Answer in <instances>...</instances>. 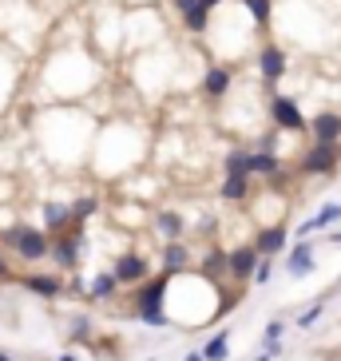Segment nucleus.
I'll return each instance as SVG.
<instances>
[{
  "label": "nucleus",
  "mask_w": 341,
  "mask_h": 361,
  "mask_svg": "<svg viewBox=\"0 0 341 361\" xmlns=\"http://www.w3.org/2000/svg\"><path fill=\"white\" fill-rule=\"evenodd\" d=\"M119 286H123V282L116 278V270H104V274H96L87 282V298H92V302H107V298H116Z\"/></svg>",
  "instance_id": "obj_19"
},
{
  "label": "nucleus",
  "mask_w": 341,
  "mask_h": 361,
  "mask_svg": "<svg viewBox=\"0 0 341 361\" xmlns=\"http://www.w3.org/2000/svg\"><path fill=\"white\" fill-rule=\"evenodd\" d=\"M242 8L250 12L254 28H266V24L274 20V0H242Z\"/></svg>",
  "instance_id": "obj_21"
},
{
  "label": "nucleus",
  "mask_w": 341,
  "mask_h": 361,
  "mask_svg": "<svg viewBox=\"0 0 341 361\" xmlns=\"http://www.w3.org/2000/svg\"><path fill=\"white\" fill-rule=\"evenodd\" d=\"M341 223V202H326L314 219H306V223L298 226V238H309V234H318V231H330V226Z\"/></svg>",
  "instance_id": "obj_13"
},
{
  "label": "nucleus",
  "mask_w": 341,
  "mask_h": 361,
  "mask_svg": "<svg viewBox=\"0 0 341 361\" xmlns=\"http://www.w3.org/2000/svg\"><path fill=\"white\" fill-rule=\"evenodd\" d=\"M266 116L274 128H282L286 135H306L309 131V119L302 116V107L294 96H282V92H270V104H266Z\"/></svg>",
  "instance_id": "obj_3"
},
{
  "label": "nucleus",
  "mask_w": 341,
  "mask_h": 361,
  "mask_svg": "<svg viewBox=\"0 0 341 361\" xmlns=\"http://www.w3.org/2000/svg\"><path fill=\"white\" fill-rule=\"evenodd\" d=\"M187 361H206V353L199 350V353H187Z\"/></svg>",
  "instance_id": "obj_31"
},
{
  "label": "nucleus",
  "mask_w": 341,
  "mask_h": 361,
  "mask_svg": "<svg viewBox=\"0 0 341 361\" xmlns=\"http://www.w3.org/2000/svg\"><path fill=\"white\" fill-rule=\"evenodd\" d=\"M262 250L258 246H235L230 250V278H238V282H254V270L258 262H262Z\"/></svg>",
  "instance_id": "obj_8"
},
{
  "label": "nucleus",
  "mask_w": 341,
  "mask_h": 361,
  "mask_svg": "<svg viewBox=\"0 0 341 361\" xmlns=\"http://www.w3.org/2000/svg\"><path fill=\"white\" fill-rule=\"evenodd\" d=\"M218 199L223 202H246L250 199V175H226L223 187H218Z\"/></svg>",
  "instance_id": "obj_20"
},
{
  "label": "nucleus",
  "mask_w": 341,
  "mask_h": 361,
  "mask_svg": "<svg viewBox=\"0 0 341 361\" xmlns=\"http://www.w3.org/2000/svg\"><path fill=\"white\" fill-rule=\"evenodd\" d=\"M199 4H203L206 12H218V8H223V4H230V0H199Z\"/></svg>",
  "instance_id": "obj_30"
},
{
  "label": "nucleus",
  "mask_w": 341,
  "mask_h": 361,
  "mask_svg": "<svg viewBox=\"0 0 341 361\" xmlns=\"http://www.w3.org/2000/svg\"><path fill=\"white\" fill-rule=\"evenodd\" d=\"M254 361H274V353H270V350H262V353H258Z\"/></svg>",
  "instance_id": "obj_32"
},
{
  "label": "nucleus",
  "mask_w": 341,
  "mask_h": 361,
  "mask_svg": "<svg viewBox=\"0 0 341 361\" xmlns=\"http://www.w3.org/2000/svg\"><path fill=\"white\" fill-rule=\"evenodd\" d=\"M341 163V143H314V147L302 155L298 171L302 175H333Z\"/></svg>",
  "instance_id": "obj_5"
},
{
  "label": "nucleus",
  "mask_w": 341,
  "mask_h": 361,
  "mask_svg": "<svg viewBox=\"0 0 341 361\" xmlns=\"http://www.w3.org/2000/svg\"><path fill=\"white\" fill-rule=\"evenodd\" d=\"M155 234H159L163 243H179L182 234H187V219L179 211H159L155 214Z\"/></svg>",
  "instance_id": "obj_14"
},
{
  "label": "nucleus",
  "mask_w": 341,
  "mask_h": 361,
  "mask_svg": "<svg viewBox=\"0 0 341 361\" xmlns=\"http://www.w3.org/2000/svg\"><path fill=\"white\" fill-rule=\"evenodd\" d=\"M56 361H80V357H75V353H60Z\"/></svg>",
  "instance_id": "obj_34"
},
{
  "label": "nucleus",
  "mask_w": 341,
  "mask_h": 361,
  "mask_svg": "<svg viewBox=\"0 0 341 361\" xmlns=\"http://www.w3.org/2000/svg\"><path fill=\"white\" fill-rule=\"evenodd\" d=\"M99 211V199L96 195H80V199H72V214H75V223H87L92 214Z\"/></svg>",
  "instance_id": "obj_24"
},
{
  "label": "nucleus",
  "mask_w": 341,
  "mask_h": 361,
  "mask_svg": "<svg viewBox=\"0 0 341 361\" xmlns=\"http://www.w3.org/2000/svg\"><path fill=\"white\" fill-rule=\"evenodd\" d=\"M330 243H333V246H341V231H330Z\"/></svg>",
  "instance_id": "obj_33"
},
{
  "label": "nucleus",
  "mask_w": 341,
  "mask_h": 361,
  "mask_svg": "<svg viewBox=\"0 0 341 361\" xmlns=\"http://www.w3.org/2000/svg\"><path fill=\"white\" fill-rule=\"evenodd\" d=\"M223 175H250V151H242V147L226 151V159H223Z\"/></svg>",
  "instance_id": "obj_23"
},
{
  "label": "nucleus",
  "mask_w": 341,
  "mask_h": 361,
  "mask_svg": "<svg viewBox=\"0 0 341 361\" xmlns=\"http://www.w3.org/2000/svg\"><path fill=\"white\" fill-rule=\"evenodd\" d=\"M250 175H262V179H278L282 175V155L278 151H250Z\"/></svg>",
  "instance_id": "obj_17"
},
{
  "label": "nucleus",
  "mask_w": 341,
  "mask_h": 361,
  "mask_svg": "<svg viewBox=\"0 0 341 361\" xmlns=\"http://www.w3.org/2000/svg\"><path fill=\"white\" fill-rule=\"evenodd\" d=\"M286 52H282V44L274 40H262V48H258V84L266 87V92H274L278 80L286 75Z\"/></svg>",
  "instance_id": "obj_4"
},
{
  "label": "nucleus",
  "mask_w": 341,
  "mask_h": 361,
  "mask_svg": "<svg viewBox=\"0 0 341 361\" xmlns=\"http://www.w3.org/2000/svg\"><path fill=\"white\" fill-rule=\"evenodd\" d=\"M0 361H16V357H12V353H0Z\"/></svg>",
  "instance_id": "obj_35"
},
{
  "label": "nucleus",
  "mask_w": 341,
  "mask_h": 361,
  "mask_svg": "<svg viewBox=\"0 0 341 361\" xmlns=\"http://www.w3.org/2000/svg\"><path fill=\"white\" fill-rule=\"evenodd\" d=\"M8 278H12V258L0 255V282H8Z\"/></svg>",
  "instance_id": "obj_29"
},
{
  "label": "nucleus",
  "mask_w": 341,
  "mask_h": 361,
  "mask_svg": "<svg viewBox=\"0 0 341 361\" xmlns=\"http://www.w3.org/2000/svg\"><path fill=\"white\" fill-rule=\"evenodd\" d=\"M24 290H28V294H36V298H48V302H52V298L64 294V282H60L56 274H28V278H24Z\"/></svg>",
  "instance_id": "obj_18"
},
{
  "label": "nucleus",
  "mask_w": 341,
  "mask_h": 361,
  "mask_svg": "<svg viewBox=\"0 0 341 361\" xmlns=\"http://www.w3.org/2000/svg\"><path fill=\"white\" fill-rule=\"evenodd\" d=\"M270 278H274V262H270V258H262V262H258V270H254V282H258V286H266Z\"/></svg>",
  "instance_id": "obj_28"
},
{
  "label": "nucleus",
  "mask_w": 341,
  "mask_h": 361,
  "mask_svg": "<svg viewBox=\"0 0 341 361\" xmlns=\"http://www.w3.org/2000/svg\"><path fill=\"white\" fill-rule=\"evenodd\" d=\"M203 353H206V361H226L230 357V329H218V334L203 345Z\"/></svg>",
  "instance_id": "obj_22"
},
{
  "label": "nucleus",
  "mask_w": 341,
  "mask_h": 361,
  "mask_svg": "<svg viewBox=\"0 0 341 361\" xmlns=\"http://www.w3.org/2000/svg\"><path fill=\"white\" fill-rule=\"evenodd\" d=\"M87 334H92V318H72V338H80V341H87Z\"/></svg>",
  "instance_id": "obj_27"
},
{
  "label": "nucleus",
  "mask_w": 341,
  "mask_h": 361,
  "mask_svg": "<svg viewBox=\"0 0 341 361\" xmlns=\"http://www.w3.org/2000/svg\"><path fill=\"white\" fill-rule=\"evenodd\" d=\"M52 258L60 270H75L80 266V243H75L72 234H56L52 238Z\"/></svg>",
  "instance_id": "obj_15"
},
{
  "label": "nucleus",
  "mask_w": 341,
  "mask_h": 361,
  "mask_svg": "<svg viewBox=\"0 0 341 361\" xmlns=\"http://www.w3.org/2000/svg\"><path fill=\"white\" fill-rule=\"evenodd\" d=\"M321 310H326V298H321V302H314L306 314H298V329H314V322L321 318Z\"/></svg>",
  "instance_id": "obj_25"
},
{
  "label": "nucleus",
  "mask_w": 341,
  "mask_h": 361,
  "mask_svg": "<svg viewBox=\"0 0 341 361\" xmlns=\"http://www.w3.org/2000/svg\"><path fill=\"white\" fill-rule=\"evenodd\" d=\"M40 214H44V231L52 234H68V226L75 223V214H72V202H56V199H48L40 207Z\"/></svg>",
  "instance_id": "obj_9"
},
{
  "label": "nucleus",
  "mask_w": 341,
  "mask_h": 361,
  "mask_svg": "<svg viewBox=\"0 0 341 361\" xmlns=\"http://www.w3.org/2000/svg\"><path fill=\"white\" fill-rule=\"evenodd\" d=\"M0 243L12 246V255L20 258V262H44V258H52V234L40 231V226L12 223L0 231Z\"/></svg>",
  "instance_id": "obj_1"
},
{
  "label": "nucleus",
  "mask_w": 341,
  "mask_h": 361,
  "mask_svg": "<svg viewBox=\"0 0 341 361\" xmlns=\"http://www.w3.org/2000/svg\"><path fill=\"white\" fill-rule=\"evenodd\" d=\"M111 270H116V278L123 282V286H143V282L151 278V266H147V258L131 255V250H128V255H119Z\"/></svg>",
  "instance_id": "obj_7"
},
{
  "label": "nucleus",
  "mask_w": 341,
  "mask_h": 361,
  "mask_svg": "<svg viewBox=\"0 0 341 361\" xmlns=\"http://www.w3.org/2000/svg\"><path fill=\"white\" fill-rule=\"evenodd\" d=\"M286 270L294 278H306V274L318 270V262H314V243H309V238H298V243H294V250H290V258H286Z\"/></svg>",
  "instance_id": "obj_12"
},
{
  "label": "nucleus",
  "mask_w": 341,
  "mask_h": 361,
  "mask_svg": "<svg viewBox=\"0 0 341 361\" xmlns=\"http://www.w3.org/2000/svg\"><path fill=\"white\" fill-rule=\"evenodd\" d=\"M282 334H286V322L274 318V322L266 326V334H262V345H266V341H282Z\"/></svg>",
  "instance_id": "obj_26"
},
{
  "label": "nucleus",
  "mask_w": 341,
  "mask_h": 361,
  "mask_svg": "<svg viewBox=\"0 0 341 361\" xmlns=\"http://www.w3.org/2000/svg\"><path fill=\"white\" fill-rule=\"evenodd\" d=\"M182 270H191V250L187 243H163V274H182Z\"/></svg>",
  "instance_id": "obj_16"
},
{
  "label": "nucleus",
  "mask_w": 341,
  "mask_h": 361,
  "mask_svg": "<svg viewBox=\"0 0 341 361\" xmlns=\"http://www.w3.org/2000/svg\"><path fill=\"white\" fill-rule=\"evenodd\" d=\"M199 87H203V96L211 99V104H218V99H226V92L235 87V72L226 64H211L203 72V80H199Z\"/></svg>",
  "instance_id": "obj_6"
},
{
  "label": "nucleus",
  "mask_w": 341,
  "mask_h": 361,
  "mask_svg": "<svg viewBox=\"0 0 341 361\" xmlns=\"http://www.w3.org/2000/svg\"><path fill=\"white\" fill-rule=\"evenodd\" d=\"M286 243H290V226H282V223L262 226V231H258V238H254V246H258L266 258L282 255V250H286Z\"/></svg>",
  "instance_id": "obj_11"
},
{
  "label": "nucleus",
  "mask_w": 341,
  "mask_h": 361,
  "mask_svg": "<svg viewBox=\"0 0 341 361\" xmlns=\"http://www.w3.org/2000/svg\"><path fill=\"white\" fill-rule=\"evenodd\" d=\"M314 143H341V111H318L309 119Z\"/></svg>",
  "instance_id": "obj_10"
},
{
  "label": "nucleus",
  "mask_w": 341,
  "mask_h": 361,
  "mask_svg": "<svg viewBox=\"0 0 341 361\" xmlns=\"http://www.w3.org/2000/svg\"><path fill=\"white\" fill-rule=\"evenodd\" d=\"M167 294H170V274L147 278V282L139 286V294H135V318L143 322V326H151V329L167 326V322H170V314H167Z\"/></svg>",
  "instance_id": "obj_2"
}]
</instances>
